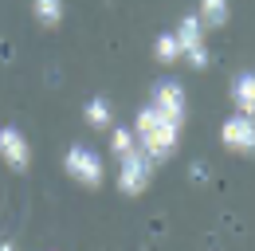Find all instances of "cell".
Segmentation results:
<instances>
[{
    "label": "cell",
    "mask_w": 255,
    "mask_h": 251,
    "mask_svg": "<svg viewBox=\"0 0 255 251\" xmlns=\"http://www.w3.org/2000/svg\"><path fill=\"white\" fill-rule=\"evenodd\" d=\"M133 137H137V149L149 157L153 165L169 161L181 145V126H173L169 118H161L153 106L137 110V122H133Z\"/></svg>",
    "instance_id": "obj_1"
},
{
    "label": "cell",
    "mask_w": 255,
    "mask_h": 251,
    "mask_svg": "<svg viewBox=\"0 0 255 251\" xmlns=\"http://www.w3.org/2000/svg\"><path fill=\"white\" fill-rule=\"evenodd\" d=\"M63 169L83 188H102V181H106V169H102V161H98V153L91 145H71L63 153Z\"/></svg>",
    "instance_id": "obj_2"
},
{
    "label": "cell",
    "mask_w": 255,
    "mask_h": 251,
    "mask_svg": "<svg viewBox=\"0 0 255 251\" xmlns=\"http://www.w3.org/2000/svg\"><path fill=\"white\" fill-rule=\"evenodd\" d=\"M149 106L173 126H185V118H189V98H185V87L177 79H157L149 91Z\"/></svg>",
    "instance_id": "obj_3"
},
{
    "label": "cell",
    "mask_w": 255,
    "mask_h": 251,
    "mask_svg": "<svg viewBox=\"0 0 255 251\" xmlns=\"http://www.w3.org/2000/svg\"><path fill=\"white\" fill-rule=\"evenodd\" d=\"M149 177H153V161L141 153V149H133V153H126L118 161V188L126 196H141L149 188Z\"/></svg>",
    "instance_id": "obj_4"
},
{
    "label": "cell",
    "mask_w": 255,
    "mask_h": 251,
    "mask_svg": "<svg viewBox=\"0 0 255 251\" xmlns=\"http://www.w3.org/2000/svg\"><path fill=\"white\" fill-rule=\"evenodd\" d=\"M220 145L236 157H255V118L232 114V118L220 126Z\"/></svg>",
    "instance_id": "obj_5"
},
{
    "label": "cell",
    "mask_w": 255,
    "mask_h": 251,
    "mask_svg": "<svg viewBox=\"0 0 255 251\" xmlns=\"http://www.w3.org/2000/svg\"><path fill=\"white\" fill-rule=\"evenodd\" d=\"M177 39H181V55H189L196 71H204L208 67V35H204V24L196 20V12L177 24Z\"/></svg>",
    "instance_id": "obj_6"
},
{
    "label": "cell",
    "mask_w": 255,
    "mask_h": 251,
    "mask_svg": "<svg viewBox=\"0 0 255 251\" xmlns=\"http://www.w3.org/2000/svg\"><path fill=\"white\" fill-rule=\"evenodd\" d=\"M0 161L8 169H16V173H24L32 165V145L16 126H0Z\"/></svg>",
    "instance_id": "obj_7"
},
{
    "label": "cell",
    "mask_w": 255,
    "mask_h": 251,
    "mask_svg": "<svg viewBox=\"0 0 255 251\" xmlns=\"http://www.w3.org/2000/svg\"><path fill=\"white\" fill-rule=\"evenodd\" d=\"M232 102H236V114L255 118V71H240L232 79Z\"/></svg>",
    "instance_id": "obj_8"
},
{
    "label": "cell",
    "mask_w": 255,
    "mask_h": 251,
    "mask_svg": "<svg viewBox=\"0 0 255 251\" xmlns=\"http://www.w3.org/2000/svg\"><path fill=\"white\" fill-rule=\"evenodd\" d=\"M196 20L204 24V31H220L228 24V0H200Z\"/></svg>",
    "instance_id": "obj_9"
},
{
    "label": "cell",
    "mask_w": 255,
    "mask_h": 251,
    "mask_svg": "<svg viewBox=\"0 0 255 251\" xmlns=\"http://www.w3.org/2000/svg\"><path fill=\"white\" fill-rule=\"evenodd\" d=\"M83 118H87L91 129H114V114H110V102L106 98H91L83 106Z\"/></svg>",
    "instance_id": "obj_10"
},
{
    "label": "cell",
    "mask_w": 255,
    "mask_h": 251,
    "mask_svg": "<svg viewBox=\"0 0 255 251\" xmlns=\"http://www.w3.org/2000/svg\"><path fill=\"white\" fill-rule=\"evenodd\" d=\"M32 16L43 24V28L63 24V0H32Z\"/></svg>",
    "instance_id": "obj_11"
},
{
    "label": "cell",
    "mask_w": 255,
    "mask_h": 251,
    "mask_svg": "<svg viewBox=\"0 0 255 251\" xmlns=\"http://www.w3.org/2000/svg\"><path fill=\"white\" fill-rule=\"evenodd\" d=\"M153 55H157L165 67L181 59V39H177V31H161V35H157V43H153Z\"/></svg>",
    "instance_id": "obj_12"
},
{
    "label": "cell",
    "mask_w": 255,
    "mask_h": 251,
    "mask_svg": "<svg viewBox=\"0 0 255 251\" xmlns=\"http://www.w3.org/2000/svg\"><path fill=\"white\" fill-rule=\"evenodd\" d=\"M110 149H114V157H118V161H122L126 153H133V149H137V137H133V129H126V126L110 129Z\"/></svg>",
    "instance_id": "obj_13"
},
{
    "label": "cell",
    "mask_w": 255,
    "mask_h": 251,
    "mask_svg": "<svg viewBox=\"0 0 255 251\" xmlns=\"http://www.w3.org/2000/svg\"><path fill=\"white\" fill-rule=\"evenodd\" d=\"M189 177L196 181V185H204V181H208V169H204L200 161H192V165H189Z\"/></svg>",
    "instance_id": "obj_14"
},
{
    "label": "cell",
    "mask_w": 255,
    "mask_h": 251,
    "mask_svg": "<svg viewBox=\"0 0 255 251\" xmlns=\"http://www.w3.org/2000/svg\"><path fill=\"white\" fill-rule=\"evenodd\" d=\"M0 251H16V248H12V244H0Z\"/></svg>",
    "instance_id": "obj_15"
}]
</instances>
